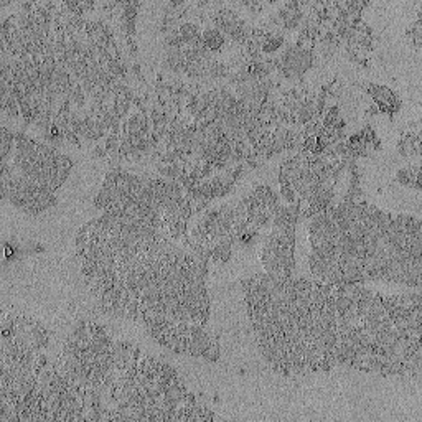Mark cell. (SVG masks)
Instances as JSON below:
<instances>
[{"instance_id":"obj_1","label":"cell","mask_w":422,"mask_h":422,"mask_svg":"<svg viewBox=\"0 0 422 422\" xmlns=\"http://www.w3.org/2000/svg\"><path fill=\"white\" fill-rule=\"evenodd\" d=\"M200 37L203 40V43L208 48L211 53H218L221 51L224 45H226V37L223 35L221 30H218L216 27H213L211 23L201 25V33Z\"/></svg>"},{"instance_id":"obj_2","label":"cell","mask_w":422,"mask_h":422,"mask_svg":"<svg viewBox=\"0 0 422 422\" xmlns=\"http://www.w3.org/2000/svg\"><path fill=\"white\" fill-rule=\"evenodd\" d=\"M285 45V38H284V32H269L266 35V38L261 43V53L264 56H274L276 53H279Z\"/></svg>"},{"instance_id":"obj_3","label":"cell","mask_w":422,"mask_h":422,"mask_svg":"<svg viewBox=\"0 0 422 422\" xmlns=\"http://www.w3.org/2000/svg\"><path fill=\"white\" fill-rule=\"evenodd\" d=\"M177 32L181 38L185 41H192L195 38L200 37L201 33V23L196 22V20H185V22H180L177 27Z\"/></svg>"},{"instance_id":"obj_4","label":"cell","mask_w":422,"mask_h":422,"mask_svg":"<svg viewBox=\"0 0 422 422\" xmlns=\"http://www.w3.org/2000/svg\"><path fill=\"white\" fill-rule=\"evenodd\" d=\"M220 355H221V350H220V341H218V336L211 335V341L208 345V348L203 351L201 358H203V360H206V361L215 363V361H218Z\"/></svg>"},{"instance_id":"obj_5","label":"cell","mask_w":422,"mask_h":422,"mask_svg":"<svg viewBox=\"0 0 422 422\" xmlns=\"http://www.w3.org/2000/svg\"><path fill=\"white\" fill-rule=\"evenodd\" d=\"M396 181L399 185H404V187H409V188H414V190H420V181H416L411 178V173H409V168H401V170L396 172Z\"/></svg>"},{"instance_id":"obj_6","label":"cell","mask_w":422,"mask_h":422,"mask_svg":"<svg viewBox=\"0 0 422 422\" xmlns=\"http://www.w3.org/2000/svg\"><path fill=\"white\" fill-rule=\"evenodd\" d=\"M55 165L56 168H60V170H68V172H71V168H73V160L69 159L68 155H65V153H58V155L55 157Z\"/></svg>"},{"instance_id":"obj_7","label":"cell","mask_w":422,"mask_h":422,"mask_svg":"<svg viewBox=\"0 0 422 422\" xmlns=\"http://www.w3.org/2000/svg\"><path fill=\"white\" fill-rule=\"evenodd\" d=\"M91 157L93 159H108V152H106L102 144H96L93 149H91Z\"/></svg>"}]
</instances>
